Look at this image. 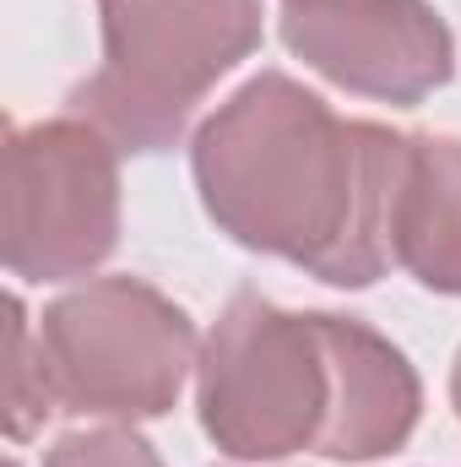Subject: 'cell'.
I'll return each instance as SVG.
<instances>
[{"label": "cell", "instance_id": "cell-12", "mask_svg": "<svg viewBox=\"0 0 461 467\" xmlns=\"http://www.w3.org/2000/svg\"><path fill=\"white\" fill-rule=\"evenodd\" d=\"M282 5H310V0H282Z\"/></svg>", "mask_w": 461, "mask_h": 467}, {"label": "cell", "instance_id": "cell-1", "mask_svg": "<svg viewBox=\"0 0 461 467\" xmlns=\"http://www.w3.org/2000/svg\"><path fill=\"white\" fill-rule=\"evenodd\" d=\"M402 136L343 119L288 71L250 77L190 141L201 207L233 244L332 288H369L391 261Z\"/></svg>", "mask_w": 461, "mask_h": 467}, {"label": "cell", "instance_id": "cell-5", "mask_svg": "<svg viewBox=\"0 0 461 467\" xmlns=\"http://www.w3.org/2000/svg\"><path fill=\"white\" fill-rule=\"evenodd\" d=\"M119 244V147L82 115L5 130V272L77 283Z\"/></svg>", "mask_w": 461, "mask_h": 467}, {"label": "cell", "instance_id": "cell-6", "mask_svg": "<svg viewBox=\"0 0 461 467\" xmlns=\"http://www.w3.org/2000/svg\"><path fill=\"white\" fill-rule=\"evenodd\" d=\"M282 44L315 77L396 109H418L456 77V38L429 0L282 5Z\"/></svg>", "mask_w": 461, "mask_h": 467}, {"label": "cell", "instance_id": "cell-2", "mask_svg": "<svg viewBox=\"0 0 461 467\" xmlns=\"http://www.w3.org/2000/svg\"><path fill=\"white\" fill-rule=\"evenodd\" d=\"M337 316L233 294L196 364V413L233 462L326 451L337 424Z\"/></svg>", "mask_w": 461, "mask_h": 467}, {"label": "cell", "instance_id": "cell-7", "mask_svg": "<svg viewBox=\"0 0 461 467\" xmlns=\"http://www.w3.org/2000/svg\"><path fill=\"white\" fill-rule=\"evenodd\" d=\"M391 261L429 294L461 299V136H402L391 185Z\"/></svg>", "mask_w": 461, "mask_h": 467}, {"label": "cell", "instance_id": "cell-4", "mask_svg": "<svg viewBox=\"0 0 461 467\" xmlns=\"http://www.w3.org/2000/svg\"><path fill=\"white\" fill-rule=\"evenodd\" d=\"M38 348L60 413L141 424L174 413L201 364L190 316L141 277H93L38 316Z\"/></svg>", "mask_w": 461, "mask_h": 467}, {"label": "cell", "instance_id": "cell-10", "mask_svg": "<svg viewBox=\"0 0 461 467\" xmlns=\"http://www.w3.org/2000/svg\"><path fill=\"white\" fill-rule=\"evenodd\" d=\"M44 467H163V457L130 424H98V430L60 435Z\"/></svg>", "mask_w": 461, "mask_h": 467}, {"label": "cell", "instance_id": "cell-8", "mask_svg": "<svg viewBox=\"0 0 461 467\" xmlns=\"http://www.w3.org/2000/svg\"><path fill=\"white\" fill-rule=\"evenodd\" d=\"M337 424L321 457L332 462H380L391 451H402L418 430L424 413V386L418 369L407 364V353L391 337H380L364 321L337 316Z\"/></svg>", "mask_w": 461, "mask_h": 467}, {"label": "cell", "instance_id": "cell-3", "mask_svg": "<svg viewBox=\"0 0 461 467\" xmlns=\"http://www.w3.org/2000/svg\"><path fill=\"white\" fill-rule=\"evenodd\" d=\"M104 66L71 88V115L119 152H169L201 99L261 49V0H98Z\"/></svg>", "mask_w": 461, "mask_h": 467}, {"label": "cell", "instance_id": "cell-9", "mask_svg": "<svg viewBox=\"0 0 461 467\" xmlns=\"http://www.w3.org/2000/svg\"><path fill=\"white\" fill-rule=\"evenodd\" d=\"M11 353H5V435L11 441H33L44 430V419H55V391H49V369L38 348V327L27 321V305L11 294Z\"/></svg>", "mask_w": 461, "mask_h": 467}, {"label": "cell", "instance_id": "cell-11", "mask_svg": "<svg viewBox=\"0 0 461 467\" xmlns=\"http://www.w3.org/2000/svg\"><path fill=\"white\" fill-rule=\"evenodd\" d=\"M451 402H456V419H461V353H456V364H451Z\"/></svg>", "mask_w": 461, "mask_h": 467}]
</instances>
